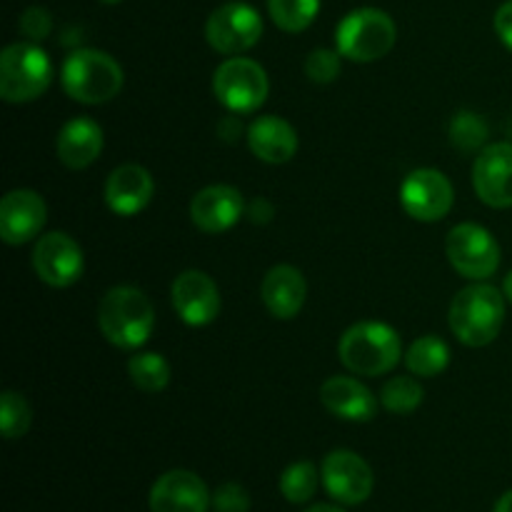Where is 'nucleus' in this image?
Returning <instances> with one entry per match:
<instances>
[{"instance_id":"1","label":"nucleus","mask_w":512,"mask_h":512,"mask_svg":"<svg viewBox=\"0 0 512 512\" xmlns=\"http://www.w3.org/2000/svg\"><path fill=\"white\" fill-rule=\"evenodd\" d=\"M98 328L115 348H143L155 330L153 303L133 285H115L98 305Z\"/></svg>"},{"instance_id":"2","label":"nucleus","mask_w":512,"mask_h":512,"mask_svg":"<svg viewBox=\"0 0 512 512\" xmlns=\"http://www.w3.org/2000/svg\"><path fill=\"white\" fill-rule=\"evenodd\" d=\"M450 330L468 348H485L500 335L505 323V293L488 283L460 290L450 303Z\"/></svg>"},{"instance_id":"3","label":"nucleus","mask_w":512,"mask_h":512,"mask_svg":"<svg viewBox=\"0 0 512 512\" xmlns=\"http://www.w3.org/2000/svg\"><path fill=\"white\" fill-rule=\"evenodd\" d=\"M338 358L350 373L378 378L390 373L403 358V343L398 330L378 320H363L343 333L338 343Z\"/></svg>"},{"instance_id":"4","label":"nucleus","mask_w":512,"mask_h":512,"mask_svg":"<svg viewBox=\"0 0 512 512\" xmlns=\"http://www.w3.org/2000/svg\"><path fill=\"white\" fill-rule=\"evenodd\" d=\"M123 68L103 50L80 48L65 58L60 83L68 98L83 105H100L123 90Z\"/></svg>"},{"instance_id":"5","label":"nucleus","mask_w":512,"mask_h":512,"mask_svg":"<svg viewBox=\"0 0 512 512\" xmlns=\"http://www.w3.org/2000/svg\"><path fill=\"white\" fill-rule=\"evenodd\" d=\"M53 83V63L38 43H13L0 55V98L30 103Z\"/></svg>"},{"instance_id":"6","label":"nucleus","mask_w":512,"mask_h":512,"mask_svg":"<svg viewBox=\"0 0 512 512\" xmlns=\"http://www.w3.org/2000/svg\"><path fill=\"white\" fill-rule=\"evenodd\" d=\"M398 28L385 10L358 8L335 28V48L353 63H373L393 50Z\"/></svg>"},{"instance_id":"7","label":"nucleus","mask_w":512,"mask_h":512,"mask_svg":"<svg viewBox=\"0 0 512 512\" xmlns=\"http://www.w3.org/2000/svg\"><path fill=\"white\" fill-rule=\"evenodd\" d=\"M268 73L255 60L233 55L215 68L213 93L235 115L255 113L268 100Z\"/></svg>"},{"instance_id":"8","label":"nucleus","mask_w":512,"mask_h":512,"mask_svg":"<svg viewBox=\"0 0 512 512\" xmlns=\"http://www.w3.org/2000/svg\"><path fill=\"white\" fill-rule=\"evenodd\" d=\"M450 265L468 280H488L500 268V245L488 228L478 223L455 225L445 240Z\"/></svg>"},{"instance_id":"9","label":"nucleus","mask_w":512,"mask_h":512,"mask_svg":"<svg viewBox=\"0 0 512 512\" xmlns=\"http://www.w3.org/2000/svg\"><path fill=\"white\" fill-rule=\"evenodd\" d=\"M263 35V18L248 3H225L210 13L205 23V38L210 48L223 55H243L255 48Z\"/></svg>"},{"instance_id":"10","label":"nucleus","mask_w":512,"mask_h":512,"mask_svg":"<svg viewBox=\"0 0 512 512\" xmlns=\"http://www.w3.org/2000/svg\"><path fill=\"white\" fill-rule=\"evenodd\" d=\"M453 200V183L433 168L413 170L400 185V205L410 218L420 223L443 220L453 208Z\"/></svg>"},{"instance_id":"11","label":"nucleus","mask_w":512,"mask_h":512,"mask_svg":"<svg viewBox=\"0 0 512 512\" xmlns=\"http://www.w3.org/2000/svg\"><path fill=\"white\" fill-rule=\"evenodd\" d=\"M85 258L68 233L40 235L33 248V270L50 288H70L83 278Z\"/></svg>"},{"instance_id":"12","label":"nucleus","mask_w":512,"mask_h":512,"mask_svg":"<svg viewBox=\"0 0 512 512\" xmlns=\"http://www.w3.org/2000/svg\"><path fill=\"white\" fill-rule=\"evenodd\" d=\"M320 475L330 498L340 505H360L373 493V470L353 450H333L325 455Z\"/></svg>"},{"instance_id":"13","label":"nucleus","mask_w":512,"mask_h":512,"mask_svg":"<svg viewBox=\"0 0 512 512\" xmlns=\"http://www.w3.org/2000/svg\"><path fill=\"white\" fill-rule=\"evenodd\" d=\"M173 308L178 318L190 328H203L210 325L220 315V290L215 280L203 270H185L175 278Z\"/></svg>"},{"instance_id":"14","label":"nucleus","mask_w":512,"mask_h":512,"mask_svg":"<svg viewBox=\"0 0 512 512\" xmlns=\"http://www.w3.org/2000/svg\"><path fill=\"white\" fill-rule=\"evenodd\" d=\"M475 195L488 208H512V145H485L473 165Z\"/></svg>"},{"instance_id":"15","label":"nucleus","mask_w":512,"mask_h":512,"mask_svg":"<svg viewBox=\"0 0 512 512\" xmlns=\"http://www.w3.org/2000/svg\"><path fill=\"white\" fill-rule=\"evenodd\" d=\"M45 220H48V208L35 190H10L0 200V238H3V243H30L40 235Z\"/></svg>"},{"instance_id":"16","label":"nucleus","mask_w":512,"mask_h":512,"mask_svg":"<svg viewBox=\"0 0 512 512\" xmlns=\"http://www.w3.org/2000/svg\"><path fill=\"white\" fill-rule=\"evenodd\" d=\"M210 508L213 495L200 475L190 470H170L150 490V512H208Z\"/></svg>"},{"instance_id":"17","label":"nucleus","mask_w":512,"mask_h":512,"mask_svg":"<svg viewBox=\"0 0 512 512\" xmlns=\"http://www.w3.org/2000/svg\"><path fill=\"white\" fill-rule=\"evenodd\" d=\"M245 215V198L233 185H208L195 193L190 218L195 228L208 235L225 233Z\"/></svg>"},{"instance_id":"18","label":"nucleus","mask_w":512,"mask_h":512,"mask_svg":"<svg viewBox=\"0 0 512 512\" xmlns=\"http://www.w3.org/2000/svg\"><path fill=\"white\" fill-rule=\"evenodd\" d=\"M153 193V175L143 165H120L105 180V205L115 215H123V218L138 215L140 210L148 208V203L153 200Z\"/></svg>"},{"instance_id":"19","label":"nucleus","mask_w":512,"mask_h":512,"mask_svg":"<svg viewBox=\"0 0 512 512\" xmlns=\"http://www.w3.org/2000/svg\"><path fill=\"white\" fill-rule=\"evenodd\" d=\"M320 403L335 418L350 420V423H368L380 408V400L370 393V388H365L360 380L345 378V375L325 380L320 388Z\"/></svg>"},{"instance_id":"20","label":"nucleus","mask_w":512,"mask_h":512,"mask_svg":"<svg viewBox=\"0 0 512 512\" xmlns=\"http://www.w3.org/2000/svg\"><path fill=\"white\" fill-rule=\"evenodd\" d=\"M305 295H308V283L293 265L270 268L260 285V298H263L265 308L278 320H293L303 310Z\"/></svg>"},{"instance_id":"21","label":"nucleus","mask_w":512,"mask_h":512,"mask_svg":"<svg viewBox=\"0 0 512 512\" xmlns=\"http://www.w3.org/2000/svg\"><path fill=\"white\" fill-rule=\"evenodd\" d=\"M58 160L70 170H83L103 153V128L93 118H73L60 128L55 140Z\"/></svg>"},{"instance_id":"22","label":"nucleus","mask_w":512,"mask_h":512,"mask_svg":"<svg viewBox=\"0 0 512 512\" xmlns=\"http://www.w3.org/2000/svg\"><path fill=\"white\" fill-rule=\"evenodd\" d=\"M248 145L263 163H288L298 153V133L288 120L278 115H260L248 128Z\"/></svg>"},{"instance_id":"23","label":"nucleus","mask_w":512,"mask_h":512,"mask_svg":"<svg viewBox=\"0 0 512 512\" xmlns=\"http://www.w3.org/2000/svg\"><path fill=\"white\" fill-rule=\"evenodd\" d=\"M405 365L418 378H435L450 365V348L438 335H423L405 353Z\"/></svg>"},{"instance_id":"24","label":"nucleus","mask_w":512,"mask_h":512,"mask_svg":"<svg viewBox=\"0 0 512 512\" xmlns=\"http://www.w3.org/2000/svg\"><path fill=\"white\" fill-rule=\"evenodd\" d=\"M128 375L143 393H160L170 383V365L160 353H135L128 363Z\"/></svg>"},{"instance_id":"25","label":"nucleus","mask_w":512,"mask_h":512,"mask_svg":"<svg viewBox=\"0 0 512 512\" xmlns=\"http://www.w3.org/2000/svg\"><path fill=\"white\" fill-rule=\"evenodd\" d=\"M425 390L410 375H398V378H390L388 383L380 390V405L385 410L395 415H410L423 405Z\"/></svg>"},{"instance_id":"26","label":"nucleus","mask_w":512,"mask_h":512,"mask_svg":"<svg viewBox=\"0 0 512 512\" xmlns=\"http://www.w3.org/2000/svg\"><path fill=\"white\" fill-rule=\"evenodd\" d=\"M320 478L323 475L318 473V468L310 460H300V463L288 465L283 470V475H280V493L285 495L288 503L303 505L315 495Z\"/></svg>"},{"instance_id":"27","label":"nucleus","mask_w":512,"mask_h":512,"mask_svg":"<svg viewBox=\"0 0 512 512\" xmlns=\"http://www.w3.org/2000/svg\"><path fill=\"white\" fill-rule=\"evenodd\" d=\"M273 23L285 33H303L315 20L320 0H268Z\"/></svg>"},{"instance_id":"28","label":"nucleus","mask_w":512,"mask_h":512,"mask_svg":"<svg viewBox=\"0 0 512 512\" xmlns=\"http://www.w3.org/2000/svg\"><path fill=\"white\" fill-rule=\"evenodd\" d=\"M33 420V410H30L28 400L15 390H5L0 398V428H3V438L15 440L23 438Z\"/></svg>"},{"instance_id":"29","label":"nucleus","mask_w":512,"mask_h":512,"mask_svg":"<svg viewBox=\"0 0 512 512\" xmlns=\"http://www.w3.org/2000/svg\"><path fill=\"white\" fill-rule=\"evenodd\" d=\"M450 140H453L455 148L465 150V153H475V150L483 148L485 140H488V123H485L478 113L460 110V113H455V118L450 120Z\"/></svg>"},{"instance_id":"30","label":"nucleus","mask_w":512,"mask_h":512,"mask_svg":"<svg viewBox=\"0 0 512 512\" xmlns=\"http://www.w3.org/2000/svg\"><path fill=\"white\" fill-rule=\"evenodd\" d=\"M340 58H343V55H340L338 50L315 48L313 53L308 55V60H305V75L318 85L333 83L340 75Z\"/></svg>"},{"instance_id":"31","label":"nucleus","mask_w":512,"mask_h":512,"mask_svg":"<svg viewBox=\"0 0 512 512\" xmlns=\"http://www.w3.org/2000/svg\"><path fill=\"white\" fill-rule=\"evenodd\" d=\"M213 510L215 512H248L250 495L243 485L225 483L213 493Z\"/></svg>"},{"instance_id":"32","label":"nucleus","mask_w":512,"mask_h":512,"mask_svg":"<svg viewBox=\"0 0 512 512\" xmlns=\"http://www.w3.org/2000/svg\"><path fill=\"white\" fill-rule=\"evenodd\" d=\"M20 30H23V35L28 40L40 43V40L48 38L50 30H53V18H50V13L45 8L33 5V8H28L20 15Z\"/></svg>"},{"instance_id":"33","label":"nucleus","mask_w":512,"mask_h":512,"mask_svg":"<svg viewBox=\"0 0 512 512\" xmlns=\"http://www.w3.org/2000/svg\"><path fill=\"white\" fill-rule=\"evenodd\" d=\"M493 25H495V33H498V38L503 40L505 48L512 50V0L500 5L498 13H495Z\"/></svg>"},{"instance_id":"34","label":"nucleus","mask_w":512,"mask_h":512,"mask_svg":"<svg viewBox=\"0 0 512 512\" xmlns=\"http://www.w3.org/2000/svg\"><path fill=\"white\" fill-rule=\"evenodd\" d=\"M273 205L268 203V200L265 198H258V200H253V203L248 205V208H245V215H250V220H253V223H270V220H273Z\"/></svg>"},{"instance_id":"35","label":"nucleus","mask_w":512,"mask_h":512,"mask_svg":"<svg viewBox=\"0 0 512 512\" xmlns=\"http://www.w3.org/2000/svg\"><path fill=\"white\" fill-rule=\"evenodd\" d=\"M218 133H220V138L230 140V143H233L235 135L243 133V123H240V120L235 118V115H228V118H225V120H220Z\"/></svg>"},{"instance_id":"36","label":"nucleus","mask_w":512,"mask_h":512,"mask_svg":"<svg viewBox=\"0 0 512 512\" xmlns=\"http://www.w3.org/2000/svg\"><path fill=\"white\" fill-rule=\"evenodd\" d=\"M493 512H512V490H508V493L503 495V498L495 503V510Z\"/></svg>"},{"instance_id":"37","label":"nucleus","mask_w":512,"mask_h":512,"mask_svg":"<svg viewBox=\"0 0 512 512\" xmlns=\"http://www.w3.org/2000/svg\"><path fill=\"white\" fill-rule=\"evenodd\" d=\"M305 512H345V510L335 508V505H313V508H308Z\"/></svg>"},{"instance_id":"38","label":"nucleus","mask_w":512,"mask_h":512,"mask_svg":"<svg viewBox=\"0 0 512 512\" xmlns=\"http://www.w3.org/2000/svg\"><path fill=\"white\" fill-rule=\"evenodd\" d=\"M503 293H505V298L510 300L512 303V270L508 275H505V283H503Z\"/></svg>"},{"instance_id":"39","label":"nucleus","mask_w":512,"mask_h":512,"mask_svg":"<svg viewBox=\"0 0 512 512\" xmlns=\"http://www.w3.org/2000/svg\"><path fill=\"white\" fill-rule=\"evenodd\" d=\"M100 3H108V5H115V3H120V0H100Z\"/></svg>"}]
</instances>
